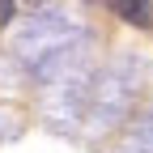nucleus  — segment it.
Returning a JSON list of instances; mask_svg holds the SVG:
<instances>
[{
    "mask_svg": "<svg viewBox=\"0 0 153 153\" xmlns=\"http://www.w3.org/2000/svg\"><path fill=\"white\" fill-rule=\"evenodd\" d=\"M102 4L119 22H128L132 30H149L153 26V0H102Z\"/></svg>",
    "mask_w": 153,
    "mask_h": 153,
    "instance_id": "obj_1",
    "label": "nucleus"
},
{
    "mask_svg": "<svg viewBox=\"0 0 153 153\" xmlns=\"http://www.w3.org/2000/svg\"><path fill=\"white\" fill-rule=\"evenodd\" d=\"M13 13H17V0H0V30H9Z\"/></svg>",
    "mask_w": 153,
    "mask_h": 153,
    "instance_id": "obj_2",
    "label": "nucleus"
},
{
    "mask_svg": "<svg viewBox=\"0 0 153 153\" xmlns=\"http://www.w3.org/2000/svg\"><path fill=\"white\" fill-rule=\"evenodd\" d=\"M34 4H43V0H34Z\"/></svg>",
    "mask_w": 153,
    "mask_h": 153,
    "instance_id": "obj_3",
    "label": "nucleus"
}]
</instances>
